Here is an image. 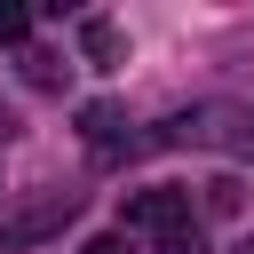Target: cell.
Wrapping results in <instances>:
<instances>
[{
  "instance_id": "3957f363",
  "label": "cell",
  "mask_w": 254,
  "mask_h": 254,
  "mask_svg": "<svg viewBox=\"0 0 254 254\" xmlns=\"http://www.w3.org/2000/svg\"><path fill=\"white\" fill-rule=\"evenodd\" d=\"M79 48H87L95 64H119V48H127V40H119V24H103V16H95V24H79Z\"/></svg>"
},
{
  "instance_id": "7a4b0ae2",
  "label": "cell",
  "mask_w": 254,
  "mask_h": 254,
  "mask_svg": "<svg viewBox=\"0 0 254 254\" xmlns=\"http://www.w3.org/2000/svg\"><path fill=\"white\" fill-rule=\"evenodd\" d=\"M127 230L183 238V230H190V190H135V198H127Z\"/></svg>"
},
{
  "instance_id": "52a82bcc",
  "label": "cell",
  "mask_w": 254,
  "mask_h": 254,
  "mask_svg": "<svg viewBox=\"0 0 254 254\" xmlns=\"http://www.w3.org/2000/svg\"><path fill=\"white\" fill-rule=\"evenodd\" d=\"M246 254H254V246H246Z\"/></svg>"
},
{
  "instance_id": "277c9868",
  "label": "cell",
  "mask_w": 254,
  "mask_h": 254,
  "mask_svg": "<svg viewBox=\"0 0 254 254\" xmlns=\"http://www.w3.org/2000/svg\"><path fill=\"white\" fill-rule=\"evenodd\" d=\"M24 32H32V16H24L16 0H0V40H24Z\"/></svg>"
},
{
  "instance_id": "8992f818",
  "label": "cell",
  "mask_w": 254,
  "mask_h": 254,
  "mask_svg": "<svg viewBox=\"0 0 254 254\" xmlns=\"http://www.w3.org/2000/svg\"><path fill=\"white\" fill-rule=\"evenodd\" d=\"M167 254H206V246H198V238L183 230V238H167Z\"/></svg>"
},
{
  "instance_id": "5b68a950",
  "label": "cell",
  "mask_w": 254,
  "mask_h": 254,
  "mask_svg": "<svg viewBox=\"0 0 254 254\" xmlns=\"http://www.w3.org/2000/svg\"><path fill=\"white\" fill-rule=\"evenodd\" d=\"M79 254H127V238H87Z\"/></svg>"
},
{
  "instance_id": "6da1fadb",
  "label": "cell",
  "mask_w": 254,
  "mask_h": 254,
  "mask_svg": "<svg viewBox=\"0 0 254 254\" xmlns=\"http://www.w3.org/2000/svg\"><path fill=\"white\" fill-rule=\"evenodd\" d=\"M167 143H222V151H246L254 159V111L246 103H198L167 127Z\"/></svg>"
}]
</instances>
